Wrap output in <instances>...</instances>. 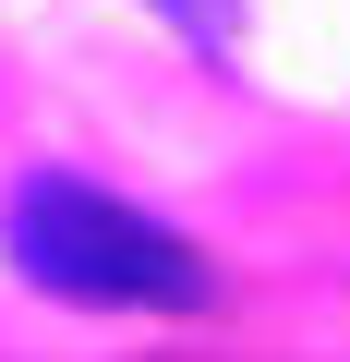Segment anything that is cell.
I'll list each match as a JSON object with an SVG mask.
<instances>
[{
    "label": "cell",
    "mask_w": 350,
    "mask_h": 362,
    "mask_svg": "<svg viewBox=\"0 0 350 362\" xmlns=\"http://www.w3.org/2000/svg\"><path fill=\"white\" fill-rule=\"evenodd\" d=\"M0 254H13L25 290L49 302H85V314H206L218 302V266L145 218L109 181H73V169H25L13 206H0Z\"/></svg>",
    "instance_id": "1"
},
{
    "label": "cell",
    "mask_w": 350,
    "mask_h": 362,
    "mask_svg": "<svg viewBox=\"0 0 350 362\" xmlns=\"http://www.w3.org/2000/svg\"><path fill=\"white\" fill-rule=\"evenodd\" d=\"M145 13L182 37L194 61H230V49H242V0H145Z\"/></svg>",
    "instance_id": "2"
}]
</instances>
